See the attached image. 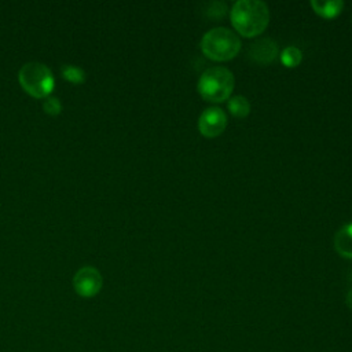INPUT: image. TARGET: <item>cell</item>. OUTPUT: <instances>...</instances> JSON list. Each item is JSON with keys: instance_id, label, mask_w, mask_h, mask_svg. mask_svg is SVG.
Here are the masks:
<instances>
[{"instance_id": "4", "label": "cell", "mask_w": 352, "mask_h": 352, "mask_svg": "<svg viewBox=\"0 0 352 352\" xmlns=\"http://www.w3.org/2000/svg\"><path fill=\"white\" fill-rule=\"evenodd\" d=\"M18 80L22 88L34 98H45L54 88V76L51 70L40 62H28L18 72Z\"/></svg>"}, {"instance_id": "9", "label": "cell", "mask_w": 352, "mask_h": 352, "mask_svg": "<svg viewBox=\"0 0 352 352\" xmlns=\"http://www.w3.org/2000/svg\"><path fill=\"white\" fill-rule=\"evenodd\" d=\"M309 4L314 8V11L316 14H319L320 16H323V18H334L344 8V1L342 0H327V1L311 0Z\"/></svg>"}, {"instance_id": "8", "label": "cell", "mask_w": 352, "mask_h": 352, "mask_svg": "<svg viewBox=\"0 0 352 352\" xmlns=\"http://www.w3.org/2000/svg\"><path fill=\"white\" fill-rule=\"evenodd\" d=\"M334 249L338 254L352 258V223L342 226L334 235Z\"/></svg>"}, {"instance_id": "5", "label": "cell", "mask_w": 352, "mask_h": 352, "mask_svg": "<svg viewBox=\"0 0 352 352\" xmlns=\"http://www.w3.org/2000/svg\"><path fill=\"white\" fill-rule=\"evenodd\" d=\"M227 126V114L219 106L206 107L198 118V129L206 138L219 136Z\"/></svg>"}, {"instance_id": "1", "label": "cell", "mask_w": 352, "mask_h": 352, "mask_svg": "<svg viewBox=\"0 0 352 352\" xmlns=\"http://www.w3.org/2000/svg\"><path fill=\"white\" fill-rule=\"evenodd\" d=\"M231 23L245 37L263 33L270 22L268 6L261 0H238L230 11Z\"/></svg>"}, {"instance_id": "10", "label": "cell", "mask_w": 352, "mask_h": 352, "mask_svg": "<svg viewBox=\"0 0 352 352\" xmlns=\"http://www.w3.org/2000/svg\"><path fill=\"white\" fill-rule=\"evenodd\" d=\"M228 111L238 118H243L250 113V102L243 95H234L227 102Z\"/></svg>"}, {"instance_id": "7", "label": "cell", "mask_w": 352, "mask_h": 352, "mask_svg": "<svg viewBox=\"0 0 352 352\" xmlns=\"http://www.w3.org/2000/svg\"><path fill=\"white\" fill-rule=\"evenodd\" d=\"M278 55V45L276 43L270 38H258L253 41L249 47V58L260 65H268L271 63Z\"/></svg>"}, {"instance_id": "2", "label": "cell", "mask_w": 352, "mask_h": 352, "mask_svg": "<svg viewBox=\"0 0 352 352\" xmlns=\"http://www.w3.org/2000/svg\"><path fill=\"white\" fill-rule=\"evenodd\" d=\"M241 44L239 36L226 26L213 28L201 38L202 52L213 60L232 59L239 52Z\"/></svg>"}, {"instance_id": "6", "label": "cell", "mask_w": 352, "mask_h": 352, "mask_svg": "<svg viewBox=\"0 0 352 352\" xmlns=\"http://www.w3.org/2000/svg\"><path fill=\"white\" fill-rule=\"evenodd\" d=\"M73 286L80 296L92 297L102 287V275L94 267H82L74 274Z\"/></svg>"}, {"instance_id": "3", "label": "cell", "mask_w": 352, "mask_h": 352, "mask_svg": "<svg viewBox=\"0 0 352 352\" xmlns=\"http://www.w3.org/2000/svg\"><path fill=\"white\" fill-rule=\"evenodd\" d=\"M235 78L230 69L224 66H212L199 76L197 88L199 95L209 102H224L230 99Z\"/></svg>"}, {"instance_id": "13", "label": "cell", "mask_w": 352, "mask_h": 352, "mask_svg": "<svg viewBox=\"0 0 352 352\" xmlns=\"http://www.w3.org/2000/svg\"><path fill=\"white\" fill-rule=\"evenodd\" d=\"M43 109H44L45 113H48V114H51V116H55V114H58V113L60 111L62 104H60V102H59L58 98L51 96V98H47V99L44 100Z\"/></svg>"}, {"instance_id": "12", "label": "cell", "mask_w": 352, "mask_h": 352, "mask_svg": "<svg viewBox=\"0 0 352 352\" xmlns=\"http://www.w3.org/2000/svg\"><path fill=\"white\" fill-rule=\"evenodd\" d=\"M60 73L66 80H69L72 82H76V84L82 82L85 80L84 70L78 66H74V65H62Z\"/></svg>"}, {"instance_id": "14", "label": "cell", "mask_w": 352, "mask_h": 352, "mask_svg": "<svg viewBox=\"0 0 352 352\" xmlns=\"http://www.w3.org/2000/svg\"><path fill=\"white\" fill-rule=\"evenodd\" d=\"M346 305L352 309V289L348 292V294H346Z\"/></svg>"}, {"instance_id": "11", "label": "cell", "mask_w": 352, "mask_h": 352, "mask_svg": "<svg viewBox=\"0 0 352 352\" xmlns=\"http://www.w3.org/2000/svg\"><path fill=\"white\" fill-rule=\"evenodd\" d=\"M280 60L286 67H296L302 60V52L296 45H287L280 51Z\"/></svg>"}]
</instances>
